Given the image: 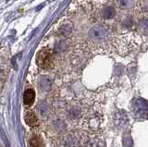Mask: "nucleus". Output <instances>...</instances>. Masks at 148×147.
Listing matches in <instances>:
<instances>
[{"mask_svg": "<svg viewBox=\"0 0 148 147\" xmlns=\"http://www.w3.org/2000/svg\"><path fill=\"white\" fill-rule=\"evenodd\" d=\"M36 63L41 68L47 70L52 67L53 64V54L48 48H44L38 52L36 56Z\"/></svg>", "mask_w": 148, "mask_h": 147, "instance_id": "1", "label": "nucleus"}, {"mask_svg": "<svg viewBox=\"0 0 148 147\" xmlns=\"http://www.w3.org/2000/svg\"><path fill=\"white\" fill-rule=\"evenodd\" d=\"M134 113L138 118H146L148 117V104L143 99H137L134 101L132 105Z\"/></svg>", "mask_w": 148, "mask_h": 147, "instance_id": "2", "label": "nucleus"}, {"mask_svg": "<svg viewBox=\"0 0 148 147\" xmlns=\"http://www.w3.org/2000/svg\"><path fill=\"white\" fill-rule=\"evenodd\" d=\"M89 35L91 38L95 40H103L108 36V31L103 26L96 25L90 30Z\"/></svg>", "mask_w": 148, "mask_h": 147, "instance_id": "3", "label": "nucleus"}, {"mask_svg": "<svg viewBox=\"0 0 148 147\" xmlns=\"http://www.w3.org/2000/svg\"><path fill=\"white\" fill-rule=\"evenodd\" d=\"M35 100V92L34 90H32V88L26 89L24 95H23V103L27 107H30L34 104Z\"/></svg>", "mask_w": 148, "mask_h": 147, "instance_id": "4", "label": "nucleus"}, {"mask_svg": "<svg viewBox=\"0 0 148 147\" xmlns=\"http://www.w3.org/2000/svg\"><path fill=\"white\" fill-rule=\"evenodd\" d=\"M24 119L26 124L30 127H35L38 125V118H37L36 114L32 111H28L25 114Z\"/></svg>", "mask_w": 148, "mask_h": 147, "instance_id": "5", "label": "nucleus"}, {"mask_svg": "<svg viewBox=\"0 0 148 147\" xmlns=\"http://www.w3.org/2000/svg\"><path fill=\"white\" fill-rule=\"evenodd\" d=\"M52 85V81L49 77L45 76L40 80V88L43 91H49Z\"/></svg>", "mask_w": 148, "mask_h": 147, "instance_id": "6", "label": "nucleus"}, {"mask_svg": "<svg viewBox=\"0 0 148 147\" xmlns=\"http://www.w3.org/2000/svg\"><path fill=\"white\" fill-rule=\"evenodd\" d=\"M85 147H105V144H104V142L101 139L94 138V139H92L86 142Z\"/></svg>", "mask_w": 148, "mask_h": 147, "instance_id": "7", "label": "nucleus"}, {"mask_svg": "<svg viewBox=\"0 0 148 147\" xmlns=\"http://www.w3.org/2000/svg\"><path fill=\"white\" fill-rule=\"evenodd\" d=\"M102 16H103V18L106 20L112 19V18L115 16V10L112 7H106L103 10Z\"/></svg>", "mask_w": 148, "mask_h": 147, "instance_id": "8", "label": "nucleus"}, {"mask_svg": "<svg viewBox=\"0 0 148 147\" xmlns=\"http://www.w3.org/2000/svg\"><path fill=\"white\" fill-rule=\"evenodd\" d=\"M117 5L119 8L128 10L133 6V2L132 0H117Z\"/></svg>", "mask_w": 148, "mask_h": 147, "instance_id": "9", "label": "nucleus"}, {"mask_svg": "<svg viewBox=\"0 0 148 147\" xmlns=\"http://www.w3.org/2000/svg\"><path fill=\"white\" fill-rule=\"evenodd\" d=\"M125 119H127V115L126 113H121V112H118L117 114H116V118H115V121L116 123H117V125H119V126H122V123L123 125L124 124H126L128 120H124Z\"/></svg>", "mask_w": 148, "mask_h": 147, "instance_id": "10", "label": "nucleus"}, {"mask_svg": "<svg viewBox=\"0 0 148 147\" xmlns=\"http://www.w3.org/2000/svg\"><path fill=\"white\" fill-rule=\"evenodd\" d=\"M59 33L63 35H68L71 33V27L69 25H64L62 26L59 30Z\"/></svg>", "mask_w": 148, "mask_h": 147, "instance_id": "11", "label": "nucleus"}, {"mask_svg": "<svg viewBox=\"0 0 148 147\" xmlns=\"http://www.w3.org/2000/svg\"><path fill=\"white\" fill-rule=\"evenodd\" d=\"M65 147H79L77 142L71 138V139H68L66 142H65Z\"/></svg>", "mask_w": 148, "mask_h": 147, "instance_id": "12", "label": "nucleus"}]
</instances>
